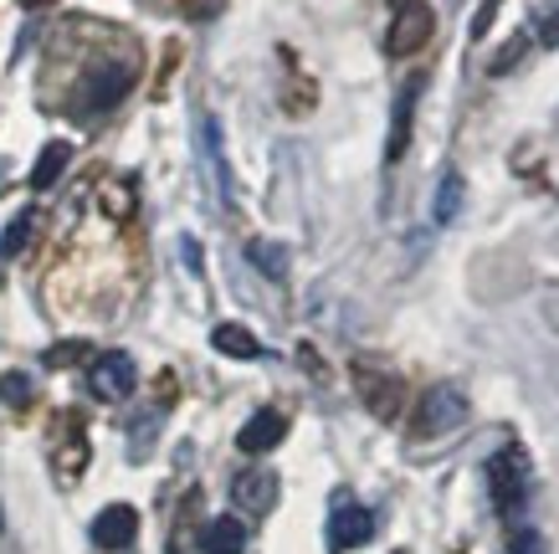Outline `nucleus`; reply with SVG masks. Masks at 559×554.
<instances>
[{"instance_id":"bb28decb","label":"nucleus","mask_w":559,"mask_h":554,"mask_svg":"<svg viewBox=\"0 0 559 554\" xmlns=\"http://www.w3.org/2000/svg\"><path fill=\"white\" fill-rule=\"evenodd\" d=\"M21 5H51V0H21Z\"/></svg>"},{"instance_id":"f03ea898","label":"nucleus","mask_w":559,"mask_h":554,"mask_svg":"<svg viewBox=\"0 0 559 554\" xmlns=\"http://www.w3.org/2000/svg\"><path fill=\"white\" fill-rule=\"evenodd\" d=\"M129 87H134V68H129V62H103V68L87 72L83 83H78V93H72V118L108 114Z\"/></svg>"},{"instance_id":"f8f14e48","label":"nucleus","mask_w":559,"mask_h":554,"mask_svg":"<svg viewBox=\"0 0 559 554\" xmlns=\"http://www.w3.org/2000/svg\"><path fill=\"white\" fill-rule=\"evenodd\" d=\"M247 550V523L241 519H211L201 529V554H241Z\"/></svg>"},{"instance_id":"c85d7f7f","label":"nucleus","mask_w":559,"mask_h":554,"mask_svg":"<svg viewBox=\"0 0 559 554\" xmlns=\"http://www.w3.org/2000/svg\"><path fill=\"white\" fill-rule=\"evenodd\" d=\"M0 523H5V514H0Z\"/></svg>"},{"instance_id":"423d86ee","label":"nucleus","mask_w":559,"mask_h":554,"mask_svg":"<svg viewBox=\"0 0 559 554\" xmlns=\"http://www.w3.org/2000/svg\"><path fill=\"white\" fill-rule=\"evenodd\" d=\"M134 386H139V369H134V359H129V354H119V350L98 354V359H93V369H87V390H93L98 401H129V396H134Z\"/></svg>"},{"instance_id":"a211bd4d","label":"nucleus","mask_w":559,"mask_h":554,"mask_svg":"<svg viewBox=\"0 0 559 554\" xmlns=\"http://www.w3.org/2000/svg\"><path fill=\"white\" fill-rule=\"evenodd\" d=\"M41 359H47V369H68V365H78V359H93V344H87V339H62V344H51Z\"/></svg>"},{"instance_id":"393cba45","label":"nucleus","mask_w":559,"mask_h":554,"mask_svg":"<svg viewBox=\"0 0 559 554\" xmlns=\"http://www.w3.org/2000/svg\"><path fill=\"white\" fill-rule=\"evenodd\" d=\"M498 5H503V0H483V11L473 16V42H483V36H488L492 16H498Z\"/></svg>"},{"instance_id":"1a4fd4ad","label":"nucleus","mask_w":559,"mask_h":554,"mask_svg":"<svg viewBox=\"0 0 559 554\" xmlns=\"http://www.w3.org/2000/svg\"><path fill=\"white\" fill-rule=\"evenodd\" d=\"M283 437H288V416H283V411H257V416L237 432V447L247 457H262V452H272Z\"/></svg>"},{"instance_id":"a878e982","label":"nucleus","mask_w":559,"mask_h":554,"mask_svg":"<svg viewBox=\"0 0 559 554\" xmlns=\"http://www.w3.org/2000/svg\"><path fill=\"white\" fill-rule=\"evenodd\" d=\"M539 36H544V42H549V47H559V5H555V11H549V16H544Z\"/></svg>"},{"instance_id":"cd10ccee","label":"nucleus","mask_w":559,"mask_h":554,"mask_svg":"<svg viewBox=\"0 0 559 554\" xmlns=\"http://www.w3.org/2000/svg\"><path fill=\"white\" fill-rule=\"evenodd\" d=\"M390 5H395V11H401V5H411V0H390Z\"/></svg>"},{"instance_id":"2eb2a0df","label":"nucleus","mask_w":559,"mask_h":554,"mask_svg":"<svg viewBox=\"0 0 559 554\" xmlns=\"http://www.w3.org/2000/svg\"><path fill=\"white\" fill-rule=\"evenodd\" d=\"M462 196H467V190H462V175L457 169H447V175H441V190H437V205H431V221H437V226L457 221Z\"/></svg>"},{"instance_id":"b1692460","label":"nucleus","mask_w":559,"mask_h":554,"mask_svg":"<svg viewBox=\"0 0 559 554\" xmlns=\"http://www.w3.org/2000/svg\"><path fill=\"white\" fill-rule=\"evenodd\" d=\"M221 5H226V0H180V11H186L190 21H211Z\"/></svg>"},{"instance_id":"0eeeda50","label":"nucleus","mask_w":559,"mask_h":554,"mask_svg":"<svg viewBox=\"0 0 559 554\" xmlns=\"http://www.w3.org/2000/svg\"><path fill=\"white\" fill-rule=\"evenodd\" d=\"M374 534V514L359 504H340L334 508V519H329V550L344 554V550H359V544H370Z\"/></svg>"},{"instance_id":"dca6fc26","label":"nucleus","mask_w":559,"mask_h":554,"mask_svg":"<svg viewBox=\"0 0 559 554\" xmlns=\"http://www.w3.org/2000/svg\"><path fill=\"white\" fill-rule=\"evenodd\" d=\"M87 468V437L78 432V421H72V437H68V447L57 452V478L62 483H78V472Z\"/></svg>"},{"instance_id":"20e7f679","label":"nucleus","mask_w":559,"mask_h":554,"mask_svg":"<svg viewBox=\"0 0 559 554\" xmlns=\"http://www.w3.org/2000/svg\"><path fill=\"white\" fill-rule=\"evenodd\" d=\"M488 493H492V508L513 519V514H524L528 504V468L519 452H498L488 462Z\"/></svg>"},{"instance_id":"6ab92c4d","label":"nucleus","mask_w":559,"mask_h":554,"mask_svg":"<svg viewBox=\"0 0 559 554\" xmlns=\"http://www.w3.org/2000/svg\"><path fill=\"white\" fill-rule=\"evenodd\" d=\"M98 205H103V211H108V216H114V221H123V216H129V211H134V185H123V180L103 185Z\"/></svg>"},{"instance_id":"f257e3e1","label":"nucleus","mask_w":559,"mask_h":554,"mask_svg":"<svg viewBox=\"0 0 559 554\" xmlns=\"http://www.w3.org/2000/svg\"><path fill=\"white\" fill-rule=\"evenodd\" d=\"M462 421H467V396L457 386H431L416 405V416H411V437L416 441H437L447 432H457Z\"/></svg>"},{"instance_id":"9b49d317","label":"nucleus","mask_w":559,"mask_h":554,"mask_svg":"<svg viewBox=\"0 0 559 554\" xmlns=\"http://www.w3.org/2000/svg\"><path fill=\"white\" fill-rule=\"evenodd\" d=\"M231 498H237L247 514H267V508L277 504V478H272V472H262V468L241 472L237 483H231Z\"/></svg>"},{"instance_id":"4be33fe9","label":"nucleus","mask_w":559,"mask_h":554,"mask_svg":"<svg viewBox=\"0 0 559 554\" xmlns=\"http://www.w3.org/2000/svg\"><path fill=\"white\" fill-rule=\"evenodd\" d=\"M509 554H549V544H544L539 529H519V534L509 539Z\"/></svg>"},{"instance_id":"39448f33","label":"nucleus","mask_w":559,"mask_h":554,"mask_svg":"<svg viewBox=\"0 0 559 554\" xmlns=\"http://www.w3.org/2000/svg\"><path fill=\"white\" fill-rule=\"evenodd\" d=\"M431 32H437V11L421 5V0H411V5H401L395 21H390L385 51L390 57H411V51H421L426 42H431Z\"/></svg>"},{"instance_id":"4468645a","label":"nucleus","mask_w":559,"mask_h":554,"mask_svg":"<svg viewBox=\"0 0 559 554\" xmlns=\"http://www.w3.org/2000/svg\"><path fill=\"white\" fill-rule=\"evenodd\" d=\"M68 160H72V144H47L41 150V160H36V169H32V190H51V185L62 180V169H68Z\"/></svg>"},{"instance_id":"aec40b11","label":"nucleus","mask_w":559,"mask_h":554,"mask_svg":"<svg viewBox=\"0 0 559 554\" xmlns=\"http://www.w3.org/2000/svg\"><path fill=\"white\" fill-rule=\"evenodd\" d=\"M32 232H36V211H21L16 221H11V232H5V241H0V252L5 257H16L26 241H32Z\"/></svg>"},{"instance_id":"412c9836","label":"nucleus","mask_w":559,"mask_h":554,"mask_svg":"<svg viewBox=\"0 0 559 554\" xmlns=\"http://www.w3.org/2000/svg\"><path fill=\"white\" fill-rule=\"evenodd\" d=\"M0 396L11 405H32V380L26 375H0Z\"/></svg>"},{"instance_id":"9d476101","label":"nucleus","mask_w":559,"mask_h":554,"mask_svg":"<svg viewBox=\"0 0 559 554\" xmlns=\"http://www.w3.org/2000/svg\"><path fill=\"white\" fill-rule=\"evenodd\" d=\"M416 98H421V78H411L395 98V123H390V139H385V160H406V144H411V123H416Z\"/></svg>"},{"instance_id":"5701e85b","label":"nucleus","mask_w":559,"mask_h":554,"mask_svg":"<svg viewBox=\"0 0 559 554\" xmlns=\"http://www.w3.org/2000/svg\"><path fill=\"white\" fill-rule=\"evenodd\" d=\"M524 47H528L524 36H513L509 47H503V51H498V57H492V62H488V72H492V78H503V72H509L513 62H519V57H524Z\"/></svg>"},{"instance_id":"f3484780","label":"nucleus","mask_w":559,"mask_h":554,"mask_svg":"<svg viewBox=\"0 0 559 554\" xmlns=\"http://www.w3.org/2000/svg\"><path fill=\"white\" fill-rule=\"evenodd\" d=\"M247 257H252L257 268L267 272L272 283H283V278H288V252H283L277 241H252V247H247Z\"/></svg>"},{"instance_id":"ddd939ff","label":"nucleus","mask_w":559,"mask_h":554,"mask_svg":"<svg viewBox=\"0 0 559 554\" xmlns=\"http://www.w3.org/2000/svg\"><path fill=\"white\" fill-rule=\"evenodd\" d=\"M211 344H216L226 359H262V339L252 329H241V323H216L211 329Z\"/></svg>"},{"instance_id":"7ed1b4c3","label":"nucleus","mask_w":559,"mask_h":554,"mask_svg":"<svg viewBox=\"0 0 559 554\" xmlns=\"http://www.w3.org/2000/svg\"><path fill=\"white\" fill-rule=\"evenodd\" d=\"M349 375H355L359 401H365V411H370L374 421L401 416V405H406V386H401V375H390L385 365H370V359H355Z\"/></svg>"},{"instance_id":"6e6552de","label":"nucleus","mask_w":559,"mask_h":554,"mask_svg":"<svg viewBox=\"0 0 559 554\" xmlns=\"http://www.w3.org/2000/svg\"><path fill=\"white\" fill-rule=\"evenodd\" d=\"M134 534H139V514L129 504H108L98 519H93V544H98V550H129Z\"/></svg>"}]
</instances>
